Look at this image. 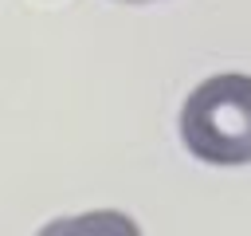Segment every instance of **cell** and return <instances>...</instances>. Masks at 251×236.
<instances>
[{
	"label": "cell",
	"mask_w": 251,
	"mask_h": 236,
	"mask_svg": "<svg viewBox=\"0 0 251 236\" xmlns=\"http://www.w3.org/2000/svg\"><path fill=\"white\" fill-rule=\"evenodd\" d=\"M118 4H153V0H118Z\"/></svg>",
	"instance_id": "cell-2"
},
{
	"label": "cell",
	"mask_w": 251,
	"mask_h": 236,
	"mask_svg": "<svg viewBox=\"0 0 251 236\" xmlns=\"http://www.w3.org/2000/svg\"><path fill=\"white\" fill-rule=\"evenodd\" d=\"M180 142L204 165L251 161V75L224 71L204 79L180 106Z\"/></svg>",
	"instance_id": "cell-1"
}]
</instances>
